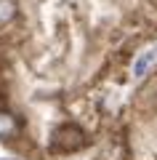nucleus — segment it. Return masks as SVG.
<instances>
[{
    "instance_id": "nucleus-3",
    "label": "nucleus",
    "mask_w": 157,
    "mask_h": 160,
    "mask_svg": "<svg viewBox=\"0 0 157 160\" xmlns=\"http://www.w3.org/2000/svg\"><path fill=\"white\" fill-rule=\"evenodd\" d=\"M13 13H16V3L13 0H0V24L11 22Z\"/></svg>"
},
{
    "instance_id": "nucleus-4",
    "label": "nucleus",
    "mask_w": 157,
    "mask_h": 160,
    "mask_svg": "<svg viewBox=\"0 0 157 160\" xmlns=\"http://www.w3.org/2000/svg\"><path fill=\"white\" fill-rule=\"evenodd\" d=\"M13 131H16L13 118H11V115H6V112H0V136H8V133H13Z\"/></svg>"
},
{
    "instance_id": "nucleus-5",
    "label": "nucleus",
    "mask_w": 157,
    "mask_h": 160,
    "mask_svg": "<svg viewBox=\"0 0 157 160\" xmlns=\"http://www.w3.org/2000/svg\"><path fill=\"white\" fill-rule=\"evenodd\" d=\"M0 160H16V158H0Z\"/></svg>"
},
{
    "instance_id": "nucleus-2",
    "label": "nucleus",
    "mask_w": 157,
    "mask_h": 160,
    "mask_svg": "<svg viewBox=\"0 0 157 160\" xmlns=\"http://www.w3.org/2000/svg\"><path fill=\"white\" fill-rule=\"evenodd\" d=\"M155 64H157V46H149V48H144V51L136 56V62H133V78L136 80L146 78Z\"/></svg>"
},
{
    "instance_id": "nucleus-1",
    "label": "nucleus",
    "mask_w": 157,
    "mask_h": 160,
    "mask_svg": "<svg viewBox=\"0 0 157 160\" xmlns=\"http://www.w3.org/2000/svg\"><path fill=\"white\" fill-rule=\"evenodd\" d=\"M83 131H80L77 126H61V128H56V133H53V144H56L59 149H77V147H83Z\"/></svg>"
}]
</instances>
